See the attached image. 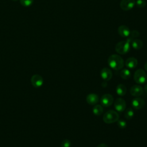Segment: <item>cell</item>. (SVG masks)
<instances>
[{
    "label": "cell",
    "mask_w": 147,
    "mask_h": 147,
    "mask_svg": "<svg viewBox=\"0 0 147 147\" xmlns=\"http://www.w3.org/2000/svg\"><path fill=\"white\" fill-rule=\"evenodd\" d=\"M109 65L115 70H119L122 69L124 65V61L123 59L118 55H110L107 60Z\"/></svg>",
    "instance_id": "obj_1"
},
{
    "label": "cell",
    "mask_w": 147,
    "mask_h": 147,
    "mask_svg": "<svg viewBox=\"0 0 147 147\" xmlns=\"http://www.w3.org/2000/svg\"><path fill=\"white\" fill-rule=\"evenodd\" d=\"M119 119V115L117 112L110 110L106 112L103 117V121L108 124L117 122Z\"/></svg>",
    "instance_id": "obj_2"
},
{
    "label": "cell",
    "mask_w": 147,
    "mask_h": 147,
    "mask_svg": "<svg viewBox=\"0 0 147 147\" xmlns=\"http://www.w3.org/2000/svg\"><path fill=\"white\" fill-rule=\"evenodd\" d=\"M115 51L121 55L127 53L130 49V43L127 40L118 42L115 46Z\"/></svg>",
    "instance_id": "obj_3"
},
{
    "label": "cell",
    "mask_w": 147,
    "mask_h": 147,
    "mask_svg": "<svg viewBox=\"0 0 147 147\" xmlns=\"http://www.w3.org/2000/svg\"><path fill=\"white\" fill-rule=\"evenodd\" d=\"M134 80L138 84H142L147 81V75L142 69H137L134 74Z\"/></svg>",
    "instance_id": "obj_4"
},
{
    "label": "cell",
    "mask_w": 147,
    "mask_h": 147,
    "mask_svg": "<svg viewBox=\"0 0 147 147\" xmlns=\"http://www.w3.org/2000/svg\"><path fill=\"white\" fill-rule=\"evenodd\" d=\"M114 101L113 96L109 94H105L100 98V103L104 107L110 106Z\"/></svg>",
    "instance_id": "obj_5"
},
{
    "label": "cell",
    "mask_w": 147,
    "mask_h": 147,
    "mask_svg": "<svg viewBox=\"0 0 147 147\" xmlns=\"http://www.w3.org/2000/svg\"><path fill=\"white\" fill-rule=\"evenodd\" d=\"M135 4V0H121L120 2V7L123 10L127 11L132 9Z\"/></svg>",
    "instance_id": "obj_6"
},
{
    "label": "cell",
    "mask_w": 147,
    "mask_h": 147,
    "mask_svg": "<svg viewBox=\"0 0 147 147\" xmlns=\"http://www.w3.org/2000/svg\"><path fill=\"white\" fill-rule=\"evenodd\" d=\"M126 102L125 100L121 98H117L114 102V108L118 112H123L126 109Z\"/></svg>",
    "instance_id": "obj_7"
},
{
    "label": "cell",
    "mask_w": 147,
    "mask_h": 147,
    "mask_svg": "<svg viewBox=\"0 0 147 147\" xmlns=\"http://www.w3.org/2000/svg\"><path fill=\"white\" fill-rule=\"evenodd\" d=\"M144 89L142 87L138 84L133 85L130 90V94L133 96H140L143 94Z\"/></svg>",
    "instance_id": "obj_8"
},
{
    "label": "cell",
    "mask_w": 147,
    "mask_h": 147,
    "mask_svg": "<svg viewBox=\"0 0 147 147\" xmlns=\"http://www.w3.org/2000/svg\"><path fill=\"white\" fill-rule=\"evenodd\" d=\"M31 83L34 87H40L43 84V79L41 76L38 74H35L31 78Z\"/></svg>",
    "instance_id": "obj_9"
},
{
    "label": "cell",
    "mask_w": 147,
    "mask_h": 147,
    "mask_svg": "<svg viewBox=\"0 0 147 147\" xmlns=\"http://www.w3.org/2000/svg\"><path fill=\"white\" fill-rule=\"evenodd\" d=\"M132 107L136 110H140L145 106V101L143 99L140 98H136L133 99L131 102Z\"/></svg>",
    "instance_id": "obj_10"
},
{
    "label": "cell",
    "mask_w": 147,
    "mask_h": 147,
    "mask_svg": "<svg viewBox=\"0 0 147 147\" xmlns=\"http://www.w3.org/2000/svg\"><path fill=\"white\" fill-rule=\"evenodd\" d=\"M100 76L105 81H109L112 78L113 74L109 68H103L100 71Z\"/></svg>",
    "instance_id": "obj_11"
},
{
    "label": "cell",
    "mask_w": 147,
    "mask_h": 147,
    "mask_svg": "<svg viewBox=\"0 0 147 147\" xmlns=\"http://www.w3.org/2000/svg\"><path fill=\"white\" fill-rule=\"evenodd\" d=\"M86 101L90 105H95L99 101V96L94 93L89 94L86 97Z\"/></svg>",
    "instance_id": "obj_12"
},
{
    "label": "cell",
    "mask_w": 147,
    "mask_h": 147,
    "mask_svg": "<svg viewBox=\"0 0 147 147\" xmlns=\"http://www.w3.org/2000/svg\"><path fill=\"white\" fill-rule=\"evenodd\" d=\"M118 34L123 37H127L130 34V31L129 28L125 25H121L118 28Z\"/></svg>",
    "instance_id": "obj_13"
},
{
    "label": "cell",
    "mask_w": 147,
    "mask_h": 147,
    "mask_svg": "<svg viewBox=\"0 0 147 147\" xmlns=\"http://www.w3.org/2000/svg\"><path fill=\"white\" fill-rule=\"evenodd\" d=\"M138 64L137 60L134 57H129L125 61V65L130 69H133L137 67Z\"/></svg>",
    "instance_id": "obj_14"
},
{
    "label": "cell",
    "mask_w": 147,
    "mask_h": 147,
    "mask_svg": "<svg viewBox=\"0 0 147 147\" xmlns=\"http://www.w3.org/2000/svg\"><path fill=\"white\" fill-rule=\"evenodd\" d=\"M127 91L126 87L123 84H119L116 87V92L119 96H123Z\"/></svg>",
    "instance_id": "obj_15"
},
{
    "label": "cell",
    "mask_w": 147,
    "mask_h": 147,
    "mask_svg": "<svg viewBox=\"0 0 147 147\" xmlns=\"http://www.w3.org/2000/svg\"><path fill=\"white\" fill-rule=\"evenodd\" d=\"M130 44L131 45L132 47L134 49H137V50L141 49L143 47V42L141 40H139V39H137V38H136V39L133 40L131 41Z\"/></svg>",
    "instance_id": "obj_16"
},
{
    "label": "cell",
    "mask_w": 147,
    "mask_h": 147,
    "mask_svg": "<svg viewBox=\"0 0 147 147\" xmlns=\"http://www.w3.org/2000/svg\"><path fill=\"white\" fill-rule=\"evenodd\" d=\"M139 36H140V33L137 30H133V31L130 32V34L129 35V36L126 38V40L131 44V41L133 40L136 39V38L138 37Z\"/></svg>",
    "instance_id": "obj_17"
},
{
    "label": "cell",
    "mask_w": 147,
    "mask_h": 147,
    "mask_svg": "<svg viewBox=\"0 0 147 147\" xmlns=\"http://www.w3.org/2000/svg\"><path fill=\"white\" fill-rule=\"evenodd\" d=\"M103 112V108L100 105H95L92 109V113L96 115H100Z\"/></svg>",
    "instance_id": "obj_18"
},
{
    "label": "cell",
    "mask_w": 147,
    "mask_h": 147,
    "mask_svg": "<svg viewBox=\"0 0 147 147\" xmlns=\"http://www.w3.org/2000/svg\"><path fill=\"white\" fill-rule=\"evenodd\" d=\"M120 76L123 79H128L131 76V72L127 69H123L120 72Z\"/></svg>",
    "instance_id": "obj_19"
},
{
    "label": "cell",
    "mask_w": 147,
    "mask_h": 147,
    "mask_svg": "<svg viewBox=\"0 0 147 147\" xmlns=\"http://www.w3.org/2000/svg\"><path fill=\"white\" fill-rule=\"evenodd\" d=\"M124 116L125 117L128 119L130 120L132 119V118L134 116V111L131 108H128L126 110L125 113H124Z\"/></svg>",
    "instance_id": "obj_20"
},
{
    "label": "cell",
    "mask_w": 147,
    "mask_h": 147,
    "mask_svg": "<svg viewBox=\"0 0 147 147\" xmlns=\"http://www.w3.org/2000/svg\"><path fill=\"white\" fill-rule=\"evenodd\" d=\"M20 2L22 6L28 7L33 3V0H20Z\"/></svg>",
    "instance_id": "obj_21"
},
{
    "label": "cell",
    "mask_w": 147,
    "mask_h": 147,
    "mask_svg": "<svg viewBox=\"0 0 147 147\" xmlns=\"http://www.w3.org/2000/svg\"><path fill=\"white\" fill-rule=\"evenodd\" d=\"M136 6L140 8H143L146 5V2L145 0H137L136 2Z\"/></svg>",
    "instance_id": "obj_22"
},
{
    "label": "cell",
    "mask_w": 147,
    "mask_h": 147,
    "mask_svg": "<svg viewBox=\"0 0 147 147\" xmlns=\"http://www.w3.org/2000/svg\"><path fill=\"white\" fill-rule=\"evenodd\" d=\"M117 125L121 129H124L126 127L127 123L124 120H118L117 121Z\"/></svg>",
    "instance_id": "obj_23"
},
{
    "label": "cell",
    "mask_w": 147,
    "mask_h": 147,
    "mask_svg": "<svg viewBox=\"0 0 147 147\" xmlns=\"http://www.w3.org/2000/svg\"><path fill=\"white\" fill-rule=\"evenodd\" d=\"M71 145V142L68 139L64 140L61 143V147H70Z\"/></svg>",
    "instance_id": "obj_24"
},
{
    "label": "cell",
    "mask_w": 147,
    "mask_h": 147,
    "mask_svg": "<svg viewBox=\"0 0 147 147\" xmlns=\"http://www.w3.org/2000/svg\"><path fill=\"white\" fill-rule=\"evenodd\" d=\"M96 147H109V146H108L106 144L102 143V144H99Z\"/></svg>",
    "instance_id": "obj_25"
},
{
    "label": "cell",
    "mask_w": 147,
    "mask_h": 147,
    "mask_svg": "<svg viewBox=\"0 0 147 147\" xmlns=\"http://www.w3.org/2000/svg\"><path fill=\"white\" fill-rule=\"evenodd\" d=\"M144 91L145 92V93L147 94V84H146L145 86H144Z\"/></svg>",
    "instance_id": "obj_26"
},
{
    "label": "cell",
    "mask_w": 147,
    "mask_h": 147,
    "mask_svg": "<svg viewBox=\"0 0 147 147\" xmlns=\"http://www.w3.org/2000/svg\"><path fill=\"white\" fill-rule=\"evenodd\" d=\"M144 68H145V70L147 71V61H146V62L145 63V64L144 65Z\"/></svg>",
    "instance_id": "obj_27"
},
{
    "label": "cell",
    "mask_w": 147,
    "mask_h": 147,
    "mask_svg": "<svg viewBox=\"0 0 147 147\" xmlns=\"http://www.w3.org/2000/svg\"><path fill=\"white\" fill-rule=\"evenodd\" d=\"M12 1H17L18 0H12Z\"/></svg>",
    "instance_id": "obj_28"
}]
</instances>
